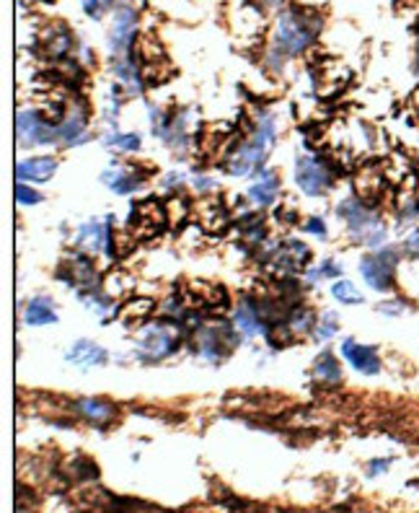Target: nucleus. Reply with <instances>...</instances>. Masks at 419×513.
<instances>
[{"mask_svg":"<svg viewBox=\"0 0 419 513\" xmlns=\"http://www.w3.org/2000/svg\"><path fill=\"white\" fill-rule=\"evenodd\" d=\"M104 238H107V231H104V226H98L96 220L80 226L78 231V241L80 244H88L91 249H107L104 247Z\"/></svg>","mask_w":419,"mask_h":513,"instance_id":"6ab92c4d","label":"nucleus"},{"mask_svg":"<svg viewBox=\"0 0 419 513\" xmlns=\"http://www.w3.org/2000/svg\"><path fill=\"white\" fill-rule=\"evenodd\" d=\"M101 0H83V8H86V13L91 16V19H98V13H101Z\"/></svg>","mask_w":419,"mask_h":513,"instance_id":"c85d7f7f","label":"nucleus"},{"mask_svg":"<svg viewBox=\"0 0 419 513\" xmlns=\"http://www.w3.org/2000/svg\"><path fill=\"white\" fill-rule=\"evenodd\" d=\"M391 462H393V459H375V462H371V467H368V474L375 477V474L386 472V469L391 467Z\"/></svg>","mask_w":419,"mask_h":513,"instance_id":"cd10ccee","label":"nucleus"},{"mask_svg":"<svg viewBox=\"0 0 419 513\" xmlns=\"http://www.w3.org/2000/svg\"><path fill=\"white\" fill-rule=\"evenodd\" d=\"M60 275L70 277L73 283H93V267L86 256H70L65 265L60 267Z\"/></svg>","mask_w":419,"mask_h":513,"instance_id":"ddd939ff","label":"nucleus"},{"mask_svg":"<svg viewBox=\"0 0 419 513\" xmlns=\"http://www.w3.org/2000/svg\"><path fill=\"white\" fill-rule=\"evenodd\" d=\"M334 332H337V316L326 314V316H323L321 327H319V337H321V340H329Z\"/></svg>","mask_w":419,"mask_h":513,"instance_id":"a878e982","label":"nucleus"},{"mask_svg":"<svg viewBox=\"0 0 419 513\" xmlns=\"http://www.w3.org/2000/svg\"><path fill=\"white\" fill-rule=\"evenodd\" d=\"M316 26H319L316 21H308V19H303V16L287 13V16L280 19L277 40H280V44H283L290 55H295V52L305 50V47L311 44V40L316 37V31H319Z\"/></svg>","mask_w":419,"mask_h":513,"instance_id":"f03ea898","label":"nucleus"},{"mask_svg":"<svg viewBox=\"0 0 419 513\" xmlns=\"http://www.w3.org/2000/svg\"><path fill=\"white\" fill-rule=\"evenodd\" d=\"M311 324H313V322H311V311H305V308H303V311H298V314L293 316V327H295V329H303V332H305V329H311Z\"/></svg>","mask_w":419,"mask_h":513,"instance_id":"bb28decb","label":"nucleus"},{"mask_svg":"<svg viewBox=\"0 0 419 513\" xmlns=\"http://www.w3.org/2000/svg\"><path fill=\"white\" fill-rule=\"evenodd\" d=\"M80 132H83V117H78V119H75V117H70L68 122H65V125H62V128L57 130V135H60V138H62V140H68V143H70V140H75V138H78Z\"/></svg>","mask_w":419,"mask_h":513,"instance_id":"4be33fe9","label":"nucleus"},{"mask_svg":"<svg viewBox=\"0 0 419 513\" xmlns=\"http://www.w3.org/2000/svg\"><path fill=\"white\" fill-rule=\"evenodd\" d=\"M107 143L109 146H119V148H125V150L140 148V138H137V135H114V138H109Z\"/></svg>","mask_w":419,"mask_h":513,"instance_id":"b1692460","label":"nucleus"},{"mask_svg":"<svg viewBox=\"0 0 419 513\" xmlns=\"http://www.w3.org/2000/svg\"><path fill=\"white\" fill-rule=\"evenodd\" d=\"M135 10L132 8H119L114 13V29H112V47L114 50H122L132 42V34H135Z\"/></svg>","mask_w":419,"mask_h":513,"instance_id":"9b49d317","label":"nucleus"},{"mask_svg":"<svg viewBox=\"0 0 419 513\" xmlns=\"http://www.w3.org/2000/svg\"><path fill=\"white\" fill-rule=\"evenodd\" d=\"M272 140H274V122L272 119H264V125L253 135V140H249L244 148L235 153L231 171H233L235 177H246L251 168H256L267 158V150L272 146Z\"/></svg>","mask_w":419,"mask_h":513,"instance_id":"f257e3e1","label":"nucleus"},{"mask_svg":"<svg viewBox=\"0 0 419 513\" xmlns=\"http://www.w3.org/2000/svg\"><path fill=\"white\" fill-rule=\"evenodd\" d=\"M132 231L135 238H150L156 236L158 231H163L168 220V210L158 200H143L140 205L132 210Z\"/></svg>","mask_w":419,"mask_h":513,"instance_id":"7ed1b4c3","label":"nucleus"},{"mask_svg":"<svg viewBox=\"0 0 419 513\" xmlns=\"http://www.w3.org/2000/svg\"><path fill=\"white\" fill-rule=\"evenodd\" d=\"M383 187H386V177H383L375 166H365L360 174L355 177V189H357V195H360L362 200H368V202H375V200L380 198Z\"/></svg>","mask_w":419,"mask_h":513,"instance_id":"9d476101","label":"nucleus"},{"mask_svg":"<svg viewBox=\"0 0 419 513\" xmlns=\"http://www.w3.org/2000/svg\"><path fill=\"white\" fill-rule=\"evenodd\" d=\"M107 3H112V0H107Z\"/></svg>","mask_w":419,"mask_h":513,"instance_id":"f704fd0d","label":"nucleus"},{"mask_svg":"<svg viewBox=\"0 0 419 513\" xmlns=\"http://www.w3.org/2000/svg\"><path fill=\"white\" fill-rule=\"evenodd\" d=\"M107 360H109L107 350L101 345H96V342H91V340L75 342L68 353V363L78 365V368H96V365H104Z\"/></svg>","mask_w":419,"mask_h":513,"instance_id":"6e6552de","label":"nucleus"},{"mask_svg":"<svg viewBox=\"0 0 419 513\" xmlns=\"http://www.w3.org/2000/svg\"><path fill=\"white\" fill-rule=\"evenodd\" d=\"M393 8H396V13H401V16H411V24H417L419 26V0H396Z\"/></svg>","mask_w":419,"mask_h":513,"instance_id":"5701e85b","label":"nucleus"},{"mask_svg":"<svg viewBox=\"0 0 419 513\" xmlns=\"http://www.w3.org/2000/svg\"><path fill=\"white\" fill-rule=\"evenodd\" d=\"M305 228H308V231H313V234H321V236L326 234V226H323V223L319 220V218H313V220H308V223H305Z\"/></svg>","mask_w":419,"mask_h":513,"instance_id":"7c9ffc66","label":"nucleus"},{"mask_svg":"<svg viewBox=\"0 0 419 513\" xmlns=\"http://www.w3.org/2000/svg\"><path fill=\"white\" fill-rule=\"evenodd\" d=\"M393 254L383 252L375 256H365L360 262V272L365 277V283L375 290H389L391 288V270H393Z\"/></svg>","mask_w":419,"mask_h":513,"instance_id":"39448f33","label":"nucleus"},{"mask_svg":"<svg viewBox=\"0 0 419 513\" xmlns=\"http://www.w3.org/2000/svg\"><path fill=\"white\" fill-rule=\"evenodd\" d=\"M16 128H19V140L24 146H44V143H52L55 138H60L57 130L52 132L37 112H19Z\"/></svg>","mask_w":419,"mask_h":513,"instance_id":"20e7f679","label":"nucleus"},{"mask_svg":"<svg viewBox=\"0 0 419 513\" xmlns=\"http://www.w3.org/2000/svg\"><path fill=\"white\" fill-rule=\"evenodd\" d=\"M249 195H251V200L256 205H269L274 200V195H277V177H274L272 171H262V182L253 184L249 189Z\"/></svg>","mask_w":419,"mask_h":513,"instance_id":"2eb2a0df","label":"nucleus"},{"mask_svg":"<svg viewBox=\"0 0 419 513\" xmlns=\"http://www.w3.org/2000/svg\"><path fill=\"white\" fill-rule=\"evenodd\" d=\"M316 376L323 379V381H339V365L329 353H323L319 360H316Z\"/></svg>","mask_w":419,"mask_h":513,"instance_id":"412c9836","label":"nucleus"},{"mask_svg":"<svg viewBox=\"0 0 419 513\" xmlns=\"http://www.w3.org/2000/svg\"><path fill=\"white\" fill-rule=\"evenodd\" d=\"M332 293H334L337 301H341V304H362L360 290L352 286L350 280H339V283H334Z\"/></svg>","mask_w":419,"mask_h":513,"instance_id":"aec40b11","label":"nucleus"},{"mask_svg":"<svg viewBox=\"0 0 419 513\" xmlns=\"http://www.w3.org/2000/svg\"><path fill=\"white\" fill-rule=\"evenodd\" d=\"M313 275H316V277H319V275H323V277H326V275H329V277H337V275H339V267H337V265L332 262V259H329V262H326V265H323L321 270H319V272H313Z\"/></svg>","mask_w":419,"mask_h":513,"instance_id":"c756f323","label":"nucleus"},{"mask_svg":"<svg viewBox=\"0 0 419 513\" xmlns=\"http://www.w3.org/2000/svg\"><path fill=\"white\" fill-rule=\"evenodd\" d=\"M235 324H238V329H241L246 337L262 335V332H264L262 319L253 314L251 306H241L238 311H235Z\"/></svg>","mask_w":419,"mask_h":513,"instance_id":"a211bd4d","label":"nucleus"},{"mask_svg":"<svg viewBox=\"0 0 419 513\" xmlns=\"http://www.w3.org/2000/svg\"><path fill=\"white\" fill-rule=\"evenodd\" d=\"M295 179H298V187L305 195H311V198L321 195L323 189H326V184H329L326 168L319 161H313V158H298V174H295Z\"/></svg>","mask_w":419,"mask_h":513,"instance_id":"423d86ee","label":"nucleus"},{"mask_svg":"<svg viewBox=\"0 0 419 513\" xmlns=\"http://www.w3.org/2000/svg\"><path fill=\"white\" fill-rule=\"evenodd\" d=\"M55 168H57L55 158H29L16 166V177L19 182H47L55 174Z\"/></svg>","mask_w":419,"mask_h":513,"instance_id":"1a4fd4ad","label":"nucleus"},{"mask_svg":"<svg viewBox=\"0 0 419 513\" xmlns=\"http://www.w3.org/2000/svg\"><path fill=\"white\" fill-rule=\"evenodd\" d=\"M414 107L419 109V89H417V94H414Z\"/></svg>","mask_w":419,"mask_h":513,"instance_id":"72a5a7b5","label":"nucleus"},{"mask_svg":"<svg viewBox=\"0 0 419 513\" xmlns=\"http://www.w3.org/2000/svg\"><path fill=\"white\" fill-rule=\"evenodd\" d=\"M380 311H383V314H399L401 306H386V304H383V306H380Z\"/></svg>","mask_w":419,"mask_h":513,"instance_id":"473e14b6","label":"nucleus"},{"mask_svg":"<svg viewBox=\"0 0 419 513\" xmlns=\"http://www.w3.org/2000/svg\"><path fill=\"white\" fill-rule=\"evenodd\" d=\"M16 198H19V202H24V205H31V202H39L42 195L39 192H34L31 187H26L24 182H19V187H16Z\"/></svg>","mask_w":419,"mask_h":513,"instance_id":"393cba45","label":"nucleus"},{"mask_svg":"<svg viewBox=\"0 0 419 513\" xmlns=\"http://www.w3.org/2000/svg\"><path fill=\"white\" fill-rule=\"evenodd\" d=\"M174 337L168 335L163 327H153V329L143 332V337H140V347H145L150 356H166V353L174 350Z\"/></svg>","mask_w":419,"mask_h":513,"instance_id":"f8f14e48","label":"nucleus"},{"mask_svg":"<svg viewBox=\"0 0 419 513\" xmlns=\"http://www.w3.org/2000/svg\"><path fill=\"white\" fill-rule=\"evenodd\" d=\"M156 308V304H153V298H127L125 304L117 308V319L119 322H130V319H145V316H150V311Z\"/></svg>","mask_w":419,"mask_h":513,"instance_id":"4468645a","label":"nucleus"},{"mask_svg":"<svg viewBox=\"0 0 419 513\" xmlns=\"http://www.w3.org/2000/svg\"><path fill=\"white\" fill-rule=\"evenodd\" d=\"M341 356L347 358L352 368L360 371V374L373 376L380 371V360H378V356H375V350H373V347H365V345H357L352 337H347V340L341 342Z\"/></svg>","mask_w":419,"mask_h":513,"instance_id":"0eeeda50","label":"nucleus"},{"mask_svg":"<svg viewBox=\"0 0 419 513\" xmlns=\"http://www.w3.org/2000/svg\"><path fill=\"white\" fill-rule=\"evenodd\" d=\"M407 249H409L411 254H419V234H414V236L407 241Z\"/></svg>","mask_w":419,"mask_h":513,"instance_id":"2f4dec72","label":"nucleus"},{"mask_svg":"<svg viewBox=\"0 0 419 513\" xmlns=\"http://www.w3.org/2000/svg\"><path fill=\"white\" fill-rule=\"evenodd\" d=\"M26 322L29 324H52V322H57V314L47 298H34L26 306Z\"/></svg>","mask_w":419,"mask_h":513,"instance_id":"dca6fc26","label":"nucleus"},{"mask_svg":"<svg viewBox=\"0 0 419 513\" xmlns=\"http://www.w3.org/2000/svg\"><path fill=\"white\" fill-rule=\"evenodd\" d=\"M78 410L93 423H107V420L114 417V407L104 402V399H80Z\"/></svg>","mask_w":419,"mask_h":513,"instance_id":"f3484780","label":"nucleus"}]
</instances>
